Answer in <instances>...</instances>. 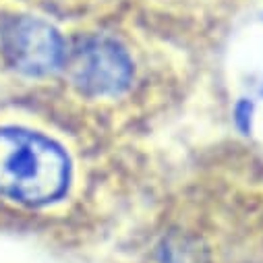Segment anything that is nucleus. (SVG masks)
Instances as JSON below:
<instances>
[{"label":"nucleus","instance_id":"f03ea898","mask_svg":"<svg viewBox=\"0 0 263 263\" xmlns=\"http://www.w3.org/2000/svg\"><path fill=\"white\" fill-rule=\"evenodd\" d=\"M69 73L81 91L91 96H114L128 85L133 67L126 52L114 40L89 37L73 50Z\"/></svg>","mask_w":263,"mask_h":263},{"label":"nucleus","instance_id":"f257e3e1","mask_svg":"<svg viewBox=\"0 0 263 263\" xmlns=\"http://www.w3.org/2000/svg\"><path fill=\"white\" fill-rule=\"evenodd\" d=\"M71 162L62 147L33 130L0 128V195L25 205H46L64 195Z\"/></svg>","mask_w":263,"mask_h":263},{"label":"nucleus","instance_id":"7ed1b4c3","mask_svg":"<svg viewBox=\"0 0 263 263\" xmlns=\"http://www.w3.org/2000/svg\"><path fill=\"white\" fill-rule=\"evenodd\" d=\"M0 48L13 67L25 75H46L64 60L60 33L46 21L31 17L11 19L0 33Z\"/></svg>","mask_w":263,"mask_h":263}]
</instances>
